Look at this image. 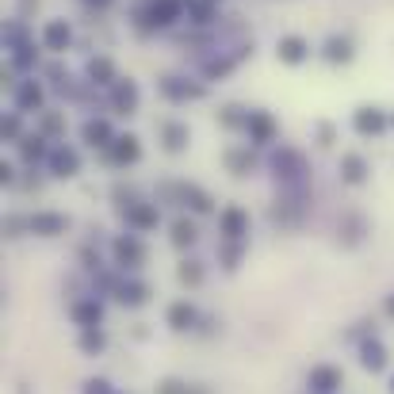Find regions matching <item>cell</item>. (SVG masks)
Listing matches in <instances>:
<instances>
[{
    "label": "cell",
    "instance_id": "cell-1",
    "mask_svg": "<svg viewBox=\"0 0 394 394\" xmlns=\"http://www.w3.org/2000/svg\"><path fill=\"white\" fill-rule=\"evenodd\" d=\"M196 318H199V314H196V306H191V303H173V306H169V326H173V329H191V326H196Z\"/></svg>",
    "mask_w": 394,
    "mask_h": 394
},
{
    "label": "cell",
    "instance_id": "cell-2",
    "mask_svg": "<svg viewBox=\"0 0 394 394\" xmlns=\"http://www.w3.org/2000/svg\"><path fill=\"white\" fill-rule=\"evenodd\" d=\"M310 386H314V391H321V394L337 391V386H341V371H337V368H314L310 371Z\"/></svg>",
    "mask_w": 394,
    "mask_h": 394
},
{
    "label": "cell",
    "instance_id": "cell-3",
    "mask_svg": "<svg viewBox=\"0 0 394 394\" xmlns=\"http://www.w3.org/2000/svg\"><path fill=\"white\" fill-rule=\"evenodd\" d=\"M115 256H119V264H131L134 268V264L146 261V249H142L134 238H123V241H115Z\"/></svg>",
    "mask_w": 394,
    "mask_h": 394
},
{
    "label": "cell",
    "instance_id": "cell-4",
    "mask_svg": "<svg viewBox=\"0 0 394 394\" xmlns=\"http://www.w3.org/2000/svg\"><path fill=\"white\" fill-rule=\"evenodd\" d=\"M360 353H364L360 364H364L368 371H383V368H386V353H383V345H379V341H368Z\"/></svg>",
    "mask_w": 394,
    "mask_h": 394
},
{
    "label": "cell",
    "instance_id": "cell-5",
    "mask_svg": "<svg viewBox=\"0 0 394 394\" xmlns=\"http://www.w3.org/2000/svg\"><path fill=\"white\" fill-rule=\"evenodd\" d=\"M31 230L35 234H62L66 230V218H62V214H35Z\"/></svg>",
    "mask_w": 394,
    "mask_h": 394
},
{
    "label": "cell",
    "instance_id": "cell-6",
    "mask_svg": "<svg viewBox=\"0 0 394 394\" xmlns=\"http://www.w3.org/2000/svg\"><path fill=\"white\" fill-rule=\"evenodd\" d=\"M119 299L131 303V306H142L149 299V288H146V283H123V288H119Z\"/></svg>",
    "mask_w": 394,
    "mask_h": 394
},
{
    "label": "cell",
    "instance_id": "cell-7",
    "mask_svg": "<svg viewBox=\"0 0 394 394\" xmlns=\"http://www.w3.org/2000/svg\"><path fill=\"white\" fill-rule=\"evenodd\" d=\"M100 303H77L73 306V318H77V326H96L100 321Z\"/></svg>",
    "mask_w": 394,
    "mask_h": 394
},
{
    "label": "cell",
    "instance_id": "cell-8",
    "mask_svg": "<svg viewBox=\"0 0 394 394\" xmlns=\"http://www.w3.org/2000/svg\"><path fill=\"white\" fill-rule=\"evenodd\" d=\"M222 230H226V238H241V234H245V214H241V211H226V214H222Z\"/></svg>",
    "mask_w": 394,
    "mask_h": 394
},
{
    "label": "cell",
    "instance_id": "cell-9",
    "mask_svg": "<svg viewBox=\"0 0 394 394\" xmlns=\"http://www.w3.org/2000/svg\"><path fill=\"white\" fill-rule=\"evenodd\" d=\"M303 54H306V42L303 39H283V42H279V58H283V62H303Z\"/></svg>",
    "mask_w": 394,
    "mask_h": 394
},
{
    "label": "cell",
    "instance_id": "cell-10",
    "mask_svg": "<svg viewBox=\"0 0 394 394\" xmlns=\"http://www.w3.org/2000/svg\"><path fill=\"white\" fill-rule=\"evenodd\" d=\"M356 126H360L364 134H375V131H383V115H379V111H371V107H364L360 115H356Z\"/></svg>",
    "mask_w": 394,
    "mask_h": 394
},
{
    "label": "cell",
    "instance_id": "cell-11",
    "mask_svg": "<svg viewBox=\"0 0 394 394\" xmlns=\"http://www.w3.org/2000/svg\"><path fill=\"white\" fill-rule=\"evenodd\" d=\"M54 173H58V176H73V173H77V157L69 153V149L54 153Z\"/></svg>",
    "mask_w": 394,
    "mask_h": 394
},
{
    "label": "cell",
    "instance_id": "cell-12",
    "mask_svg": "<svg viewBox=\"0 0 394 394\" xmlns=\"http://www.w3.org/2000/svg\"><path fill=\"white\" fill-rule=\"evenodd\" d=\"M81 348H84V353H100V348H104V333H100V329H92V326H84Z\"/></svg>",
    "mask_w": 394,
    "mask_h": 394
},
{
    "label": "cell",
    "instance_id": "cell-13",
    "mask_svg": "<svg viewBox=\"0 0 394 394\" xmlns=\"http://www.w3.org/2000/svg\"><path fill=\"white\" fill-rule=\"evenodd\" d=\"M131 222L138 230H149V226H157V211L153 207H138V211H131Z\"/></svg>",
    "mask_w": 394,
    "mask_h": 394
},
{
    "label": "cell",
    "instance_id": "cell-14",
    "mask_svg": "<svg viewBox=\"0 0 394 394\" xmlns=\"http://www.w3.org/2000/svg\"><path fill=\"white\" fill-rule=\"evenodd\" d=\"M173 241H176V245H191V241H196V226L180 218V222L173 226Z\"/></svg>",
    "mask_w": 394,
    "mask_h": 394
},
{
    "label": "cell",
    "instance_id": "cell-15",
    "mask_svg": "<svg viewBox=\"0 0 394 394\" xmlns=\"http://www.w3.org/2000/svg\"><path fill=\"white\" fill-rule=\"evenodd\" d=\"M66 42H69V31H66V27H62V24H50V31H46V46H50V50H62Z\"/></svg>",
    "mask_w": 394,
    "mask_h": 394
},
{
    "label": "cell",
    "instance_id": "cell-16",
    "mask_svg": "<svg viewBox=\"0 0 394 394\" xmlns=\"http://www.w3.org/2000/svg\"><path fill=\"white\" fill-rule=\"evenodd\" d=\"M134 157H138V138H119L115 161H134Z\"/></svg>",
    "mask_w": 394,
    "mask_h": 394
},
{
    "label": "cell",
    "instance_id": "cell-17",
    "mask_svg": "<svg viewBox=\"0 0 394 394\" xmlns=\"http://www.w3.org/2000/svg\"><path fill=\"white\" fill-rule=\"evenodd\" d=\"M345 180H353V184L364 180V161L360 157H345Z\"/></svg>",
    "mask_w": 394,
    "mask_h": 394
},
{
    "label": "cell",
    "instance_id": "cell-18",
    "mask_svg": "<svg viewBox=\"0 0 394 394\" xmlns=\"http://www.w3.org/2000/svg\"><path fill=\"white\" fill-rule=\"evenodd\" d=\"M180 279H184V283H191V288H196L199 279H203V268H199L196 261H184V264H180Z\"/></svg>",
    "mask_w": 394,
    "mask_h": 394
},
{
    "label": "cell",
    "instance_id": "cell-19",
    "mask_svg": "<svg viewBox=\"0 0 394 394\" xmlns=\"http://www.w3.org/2000/svg\"><path fill=\"white\" fill-rule=\"evenodd\" d=\"M157 394H203V391H188V386L176 383V379H165V383L157 386Z\"/></svg>",
    "mask_w": 394,
    "mask_h": 394
},
{
    "label": "cell",
    "instance_id": "cell-20",
    "mask_svg": "<svg viewBox=\"0 0 394 394\" xmlns=\"http://www.w3.org/2000/svg\"><path fill=\"white\" fill-rule=\"evenodd\" d=\"M84 138H88L92 146H96V142L104 146V138H107V126H104V123H88V126H84Z\"/></svg>",
    "mask_w": 394,
    "mask_h": 394
},
{
    "label": "cell",
    "instance_id": "cell-21",
    "mask_svg": "<svg viewBox=\"0 0 394 394\" xmlns=\"http://www.w3.org/2000/svg\"><path fill=\"white\" fill-rule=\"evenodd\" d=\"M184 196H188V203H191V207H196V211H211V199H207V196H203V191H196V188H188V191H184Z\"/></svg>",
    "mask_w": 394,
    "mask_h": 394
},
{
    "label": "cell",
    "instance_id": "cell-22",
    "mask_svg": "<svg viewBox=\"0 0 394 394\" xmlns=\"http://www.w3.org/2000/svg\"><path fill=\"white\" fill-rule=\"evenodd\" d=\"M329 58H333V62H345V58H348V42L333 39V42H329Z\"/></svg>",
    "mask_w": 394,
    "mask_h": 394
},
{
    "label": "cell",
    "instance_id": "cell-23",
    "mask_svg": "<svg viewBox=\"0 0 394 394\" xmlns=\"http://www.w3.org/2000/svg\"><path fill=\"white\" fill-rule=\"evenodd\" d=\"M253 131H256V138H261V142H268V138H272V123H268L264 115H256V119H253Z\"/></svg>",
    "mask_w": 394,
    "mask_h": 394
},
{
    "label": "cell",
    "instance_id": "cell-24",
    "mask_svg": "<svg viewBox=\"0 0 394 394\" xmlns=\"http://www.w3.org/2000/svg\"><path fill=\"white\" fill-rule=\"evenodd\" d=\"M165 138H169V149H180L184 146V131H180V126H169V131H165Z\"/></svg>",
    "mask_w": 394,
    "mask_h": 394
},
{
    "label": "cell",
    "instance_id": "cell-25",
    "mask_svg": "<svg viewBox=\"0 0 394 394\" xmlns=\"http://www.w3.org/2000/svg\"><path fill=\"white\" fill-rule=\"evenodd\" d=\"M84 394H111V383H107V379H92Z\"/></svg>",
    "mask_w": 394,
    "mask_h": 394
},
{
    "label": "cell",
    "instance_id": "cell-26",
    "mask_svg": "<svg viewBox=\"0 0 394 394\" xmlns=\"http://www.w3.org/2000/svg\"><path fill=\"white\" fill-rule=\"evenodd\" d=\"M92 77H111V66L107 62H92Z\"/></svg>",
    "mask_w": 394,
    "mask_h": 394
},
{
    "label": "cell",
    "instance_id": "cell-27",
    "mask_svg": "<svg viewBox=\"0 0 394 394\" xmlns=\"http://www.w3.org/2000/svg\"><path fill=\"white\" fill-rule=\"evenodd\" d=\"M386 314H391V318H394V295L386 299Z\"/></svg>",
    "mask_w": 394,
    "mask_h": 394
},
{
    "label": "cell",
    "instance_id": "cell-28",
    "mask_svg": "<svg viewBox=\"0 0 394 394\" xmlns=\"http://www.w3.org/2000/svg\"><path fill=\"white\" fill-rule=\"evenodd\" d=\"M391 391H394V383H391Z\"/></svg>",
    "mask_w": 394,
    "mask_h": 394
}]
</instances>
